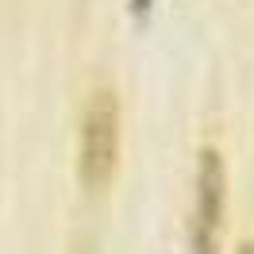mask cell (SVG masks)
<instances>
[{
    "mask_svg": "<svg viewBox=\"0 0 254 254\" xmlns=\"http://www.w3.org/2000/svg\"><path fill=\"white\" fill-rule=\"evenodd\" d=\"M116 158H120V96L108 85H96L81 116L77 177L89 189H100L116 174Z\"/></svg>",
    "mask_w": 254,
    "mask_h": 254,
    "instance_id": "6da1fadb",
    "label": "cell"
},
{
    "mask_svg": "<svg viewBox=\"0 0 254 254\" xmlns=\"http://www.w3.org/2000/svg\"><path fill=\"white\" fill-rule=\"evenodd\" d=\"M223 200H227V170L216 146H200L196 154V192H192L189 247L192 254H220Z\"/></svg>",
    "mask_w": 254,
    "mask_h": 254,
    "instance_id": "7a4b0ae2",
    "label": "cell"
},
{
    "mask_svg": "<svg viewBox=\"0 0 254 254\" xmlns=\"http://www.w3.org/2000/svg\"><path fill=\"white\" fill-rule=\"evenodd\" d=\"M235 254H254V239H247V243H239Z\"/></svg>",
    "mask_w": 254,
    "mask_h": 254,
    "instance_id": "3957f363",
    "label": "cell"
}]
</instances>
